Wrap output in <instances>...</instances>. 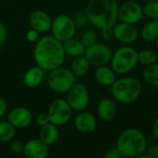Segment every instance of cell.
<instances>
[{"label": "cell", "instance_id": "obj_1", "mask_svg": "<svg viewBox=\"0 0 158 158\" xmlns=\"http://www.w3.org/2000/svg\"><path fill=\"white\" fill-rule=\"evenodd\" d=\"M33 57L36 65L45 72H50L62 66L66 54L63 43L53 35L41 37L34 46Z\"/></svg>", "mask_w": 158, "mask_h": 158}, {"label": "cell", "instance_id": "obj_2", "mask_svg": "<svg viewBox=\"0 0 158 158\" xmlns=\"http://www.w3.org/2000/svg\"><path fill=\"white\" fill-rule=\"evenodd\" d=\"M118 6L117 0H89L85 13L94 27L112 28L118 21Z\"/></svg>", "mask_w": 158, "mask_h": 158}, {"label": "cell", "instance_id": "obj_3", "mask_svg": "<svg viewBox=\"0 0 158 158\" xmlns=\"http://www.w3.org/2000/svg\"><path fill=\"white\" fill-rule=\"evenodd\" d=\"M147 147L146 136L142 130L134 128L124 129L116 142V148L119 151L122 157H136L144 154Z\"/></svg>", "mask_w": 158, "mask_h": 158}, {"label": "cell", "instance_id": "obj_4", "mask_svg": "<svg viewBox=\"0 0 158 158\" xmlns=\"http://www.w3.org/2000/svg\"><path fill=\"white\" fill-rule=\"evenodd\" d=\"M111 95L121 104H131L135 102L143 92L142 82L133 76H123L117 79L110 88Z\"/></svg>", "mask_w": 158, "mask_h": 158}, {"label": "cell", "instance_id": "obj_5", "mask_svg": "<svg viewBox=\"0 0 158 158\" xmlns=\"http://www.w3.org/2000/svg\"><path fill=\"white\" fill-rule=\"evenodd\" d=\"M138 51L131 46H122L113 52L110 67L117 75H125L137 66Z\"/></svg>", "mask_w": 158, "mask_h": 158}, {"label": "cell", "instance_id": "obj_6", "mask_svg": "<svg viewBox=\"0 0 158 158\" xmlns=\"http://www.w3.org/2000/svg\"><path fill=\"white\" fill-rule=\"evenodd\" d=\"M77 79L78 78L72 74L69 68L60 66L49 72L47 86L49 89L56 94H67L77 82Z\"/></svg>", "mask_w": 158, "mask_h": 158}, {"label": "cell", "instance_id": "obj_7", "mask_svg": "<svg viewBox=\"0 0 158 158\" xmlns=\"http://www.w3.org/2000/svg\"><path fill=\"white\" fill-rule=\"evenodd\" d=\"M76 24L73 18L66 14H59L52 20V35L60 42H65L76 34Z\"/></svg>", "mask_w": 158, "mask_h": 158}, {"label": "cell", "instance_id": "obj_8", "mask_svg": "<svg viewBox=\"0 0 158 158\" xmlns=\"http://www.w3.org/2000/svg\"><path fill=\"white\" fill-rule=\"evenodd\" d=\"M72 109L65 99H56L53 101L47 110L50 123L62 127L69 122L72 116Z\"/></svg>", "mask_w": 158, "mask_h": 158}, {"label": "cell", "instance_id": "obj_9", "mask_svg": "<svg viewBox=\"0 0 158 158\" xmlns=\"http://www.w3.org/2000/svg\"><path fill=\"white\" fill-rule=\"evenodd\" d=\"M113 51L109 46L105 43H95L85 48L84 57L91 65L98 67L110 64Z\"/></svg>", "mask_w": 158, "mask_h": 158}, {"label": "cell", "instance_id": "obj_10", "mask_svg": "<svg viewBox=\"0 0 158 158\" xmlns=\"http://www.w3.org/2000/svg\"><path fill=\"white\" fill-rule=\"evenodd\" d=\"M67 102L73 111H85L90 103V93L82 83L76 82L67 93Z\"/></svg>", "mask_w": 158, "mask_h": 158}, {"label": "cell", "instance_id": "obj_11", "mask_svg": "<svg viewBox=\"0 0 158 158\" xmlns=\"http://www.w3.org/2000/svg\"><path fill=\"white\" fill-rule=\"evenodd\" d=\"M144 17L141 4L133 0H127L118 6V20L136 25Z\"/></svg>", "mask_w": 158, "mask_h": 158}, {"label": "cell", "instance_id": "obj_12", "mask_svg": "<svg viewBox=\"0 0 158 158\" xmlns=\"http://www.w3.org/2000/svg\"><path fill=\"white\" fill-rule=\"evenodd\" d=\"M114 39L124 46H131L135 43L139 36L140 33L135 25L125 23L122 21H118L113 27Z\"/></svg>", "mask_w": 158, "mask_h": 158}, {"label": "cell", "instance_id": "obj_13", "mask_svg": "<svg viewBox=\"0 0 158 158\" xmlns=\"http://www.w3.org/2000/svg\"><path fill=\"white\" fill-rule=\"evenodd\" d=\"M51 17L44 10L36 9L31 12L29 16V24L31 29H34L39 34H45L51 30Z\"/></svg>", "mask_w": 158, "mask_h": 158}, {"label": "cell", "instance_id": "obj_14", "mask_svg": "<svg viewBox=\"0 0 158 158\" xmlns=\"http://www.w3.org/2000/svg\"><path fill=\"white\" fill-rule=\"evenodd\" d=\"M8 122L16 129H25L32 121L31 112L25 107H16L12 109L7 115Z\"/></svg>", "mask_w": 158, "mask_h": 158}, {"label": "cell", "instance_id": "obj_15", "mask_svg": "<svg viewBox=\"0 0 158 158\" xmlns=\"http://www.w3.org/2000/svg\"><path fill=\"white\" fill-rule=\"evenodd\" d=\"M74 126L80 133L91 134L94 133L97 128V120L93 114L82 111L76 115L74 119Z\"/></svg>", "mask_w": 158, "mask_h": 158}, {"label": "cell", "instance_id": "obj_16", "mask_svg": "<svg viewBox=\"0 0 158 158\" xmlns=\"http://www.w3.org/2000/svg\"><path fill=\"white\" fill-rule=\"evenodd\" d=\"M22 154L25 158H47L49 146L40 139H32L24 143Z\"/></svg>", "mask_w": 158, "mask_h": 158}, {"label": "cell", "instance_id": "obj_17", "mask_svg": "<svg viewBox=\"0 0 158 158\" xmlns=\"http://www.w3.org/2000/svg\"><path fill=\"white\" fill-rule=\"evenodd\" d=\"M97 115L104 122H112L117 115V104L109 98L102 99L97 104Z\"/></svg>", "mask_w": 158, "mask_h": 158}, {"label": "cell", "instance_id": "obj_18", "mask_svg": "<svg viewBox=\"0 0 158 158\" xmlns=\"http://www.w3.org/2000/svg\"><path fill=\"white\" fill-rule=\"evenodd\" d=\"M94 79L100 86L111 88L117 80V74L108 65L98 66L94 71Z\"/></svg>", "mask_w": 158, "mask_h": 158}, {"label": "cell", "instance_id": "obj_19", "mask_svg": "<svg viewBox=\"0 0 158 158\" xmlns=\"http://www.w3.org/2000/svg\"><path fill=\"white\" fill-rule=\"evenodd\" d=\"M44 73L45 71H44L37 65L31 67L23 74L22 80L24 85L29 88H35L39 87L44 82Z\"/></svg>", "mask_w": 158, "mask_h": 158}, {"label": "cell", "instance_id": "obj_20", "mask_svg": "<svg viewBox=\"0 0 158 158\" xmlns=\"http://www.w3.org/2000/svg\"><path fill=\"white\" fill-rule=\"evenodd\" d=\"M39 135H40L39 139L42 142H44L46 145L51 146L55 144L59 139L58 127L52 123H49L41 128Z\"/></svg>", "mask_w": 158, "mask_h": 158}, {"label": "cell", "instance_id": "obj_21", "mask_svg": "<svg viewBox=\"0 0 158 158\" xmlns=\"http://www.w3.org/2000/svg\"><path fill=\"white\" fill-rule=\"evenodd\" d=\"M63 48H64L66 56L76 58V57L84 55L86 47L81 40L72 37L63 42Z\"/></svg>", "mask_w": 158, "mask_h": 158}, {"label": "cell", "instance_id": "obj_22", "mask_svg": "<svg viewBox=\"0 0 158 158\" xmlns=\"http://www.w3.org/2000/svg\"><path fill=\"white\" fill-rule=\"evenodd\" d=\"M90 67H91L90 62L84 57V55H82V56L74 58V60L72 61L70 64L69 69L77 78H81V77L85 76L88 74V72L90 71Z\"/></svg>", "mask_w": 158, "mask_h": 158}, {"label": "cell", "instance_id": "obj_23", "mask_svg": "<svg viewBox=\"0 0 158 158\" xmlns=\"http://www.w3.org/2000/svg\"><path fill=\"white\" fill-rule=\"evenodd\" d=\"M140 36L143 41L146 43L156 42L158 38V20H150L140 32Z\"/></svg>", "mask_w": 158, "mask_h": 158}, {"label": "cell", "instance_id": "obj_24", "mask_svg": "<svg viewBox=\"0 0 158 158\" xmlns=\"http://www.w3.org/2000/svg\"><path fill=\"white\" fill-rule=\"evenodd\" d=\"M143 78L149 86L158 88V61L144 67L143 71Z\"/></svg>", "mask_w": 158, "mask_h": 158}, {"label": "cell", "instance_id": "obj_25", "mask_svg": "<svg viewBox=\"0 0 158 158\" xmlns=\"http://www.w3.org/2000/svg\"><path fill=\"white\" fill-rule=\"evenodd\" d=\"M158 61L157 52L154 49L145 48L138 51V63L146 67Z\"/></svg>", "mask_w": 158, "mask_h": 158}, {"label": "cell", "instance_id": "obj_26", "mask_svg": "<svg viewBox=\"0 0 158 158\" xmlns=\"http://www.w3.org/2000/svg\"><path fill=\"white\" fill-rule=\"evenodd\" d=\"M16 135V128L8 121H0V142L13 141Z\"/></svg>", "mask_w": 158, "mask_h": 158}, {"label": "cell", "instance_id": "obj_27", "mask_svg": "<svg viewBox=\"0 0 158 158\" xmlns=\"http://www.w3.org/2000/svg\"><path fill=\"white\" fill-rule=\"evenodd\" d=\"M143 8L145 17L150 20H158V0H153L146 3Z\"/></svg>", "mask_w": 158, "mask_h": 158}, {"label": "cell", "instance_id": "obj_28", "mask_svg": "<svg viewBox=\"0 0 158 158\" xmlns=\"http://www.w3.org/2000/svg\"><path fill=\"white\" fill-rule=\"evenodd\" d=\"M97 39H98L97 34L93 30H88L85 33H83L81 41L85 46V47H90V46L97 43Z\"/></svg>", "mask_w": 158, "mask_h": 158}, {"label": "cell", "instance_id": "obj_29", "mask_svg": "<svg viewBox=\"0 0 158 158\" xmlns=\"http://www.w3.org/2000/svg\"><path fill=\"white\" fill-rule=\"evenodd\" d=\"M73 20H74V22H75L76 26H80V27L86 25V23L89 21L85 12H79V13H77L74 16Z\"/></svg>", "mask_w": 158, "mask_h": 158}, {"label": "cell", "instance_id": "obj_30", "mask_svg": "<svg viewBox=\"0 0 158 158\" xmlns=\"http://www.w3.org/2000/svg\"><path fill=\"white\" fill-rule=\"evenodd\" d=\"M35 123L40 128L49 124L50 123V119H49V116H48L47 113H41V114H39L36 116V118H35Z\"/></svg>", "mask_w": 158, "mask_h": 158}, {"label": "cell", "instance_id": "obj_31", "mask_svg": "<svg viewBox=\"0 0 158 158\" xmlns=\"http://www.w3.org/2000/svg\"><path fill=\"white\" fill-rule=\"evenodd\" d=\"M7 28L6 24L2 21H0V48L3 47L7 40Z\"/></svg>", "mask_w": 158, "mask_h": 158}, {"label": "cell", "instance_id": "obj_32", "mask_svg": "<svg viewBox=\"0 0 158 158\" xmlns=\"http://www.w3.org/2000/svg\"><path fill=\"white\" fill-rule=\"evenodd\" d=\"M101 37L106 42H110L114 39L113 27L112 28H105L101 30Z\"/></svg>", "mask_w": 158, "mask_h": 158}, {"label": "cell", "instance_id": "obj_33", "mask_svg": "<svg viewBox=\"0 0 158 158\" xmlns=\"http://www.w3.org/2000/svg\"><path fill=\"white\" fill-rule=\"evenodd\" d=\"M26 39L30 43H36L40 39V34L37 31H35L34 29L31 28L26 33Z\"/></svg>", "mask_w": 158, "mask_h": 158}, {"label": "cell", "instance_id": "obj_34", "mask_svg": "<svg viewBox=\"0 0 158 158\" xmlns=\"http://www.w3.org/2000/svg\"><path fill=\"white\" fill-rule=\"evenodd\" d=\"M24 148V143H22L19 141H13L10 144V151L13 154H22Z\"/></svg>", "mask_w": 158, "mask_h": 158}, {"label": "cell", "instance_id": "obj_35", "mask_svg": "<svg viewBox=\"0 0 158 158\" xmlns=\"http://www.w3.org/2000/svg\"><path fill=\"white\" fill-rule=\"evenodd\" d=\"M122 156L117 148H110L104 154L103 158H121Z\"/></svg>", "mask_w": 158, "mask_h": 158}, {"label": "cell", "instance_id": "obj_36", "mask_svg": "<svg viewBox=\"0 0 158 158\" xmlns=\"http://www.w3.org/2000/svg\"><path fill=\"white\" fill-rule=\"evenodd\" d=\"M145 153L151 158H158V144H154L147 147Z\"/></svg>", "mask_w": 158, "mask_h": 158}, {"label": "cell", "instance_id": "obj_37", "mask_svg": "<svg viewBox=\"0 0 158 158\" xmlns=\"http://www.w3.org/2000/svg\"><path fill=\"white\" fill-rule=\"evenodd\" d=\"M7 102L4 98H0V118H2L7 112Z\"/></svg>", "mask_w": 158, "mask_h": 158}, {"label": "cell", "instance_id": "obj_38", "mask_svg": "<svg viewBox=\"0 0 158 158\" xmlns=\"http://www.w3.org/2000/svg\"><path fill=\"white\" fill-rule=\"evenodd\" d=\"M153 135H154L155 139H156L158 141V115L155 119V122L153 125Z\"/></svg>", "mask_w": 158, "mask_h": 158}, {"label": "cell", "instance_id": "obj_39", "mask_svg": "<svg viewBox=\"0 0 158 158\" xmlns=\"http://www.w3.org/2000/svg\"><path fill=\"white\" fill-rule=\"evenodd\" d=\"M134 158H151L146 153H144V154H143V155H140V156H136V157Z\"/></svg>", "mask_w": 158, "mask_h": 158}, {"label": "cell", "instance_id": "obj_40", "mask_svg": "<svg viewBox=\"0 0 158 158\" xmlns=\"http://www.w3.org/2000/svg\"><path fill=\"white\" fill-rule=\"evenodd\" d=\"M156 48H157L158 50V38L156 39Z\"/></svg>", "mask_w": 158, "mask_h": 158}]
</instances>
